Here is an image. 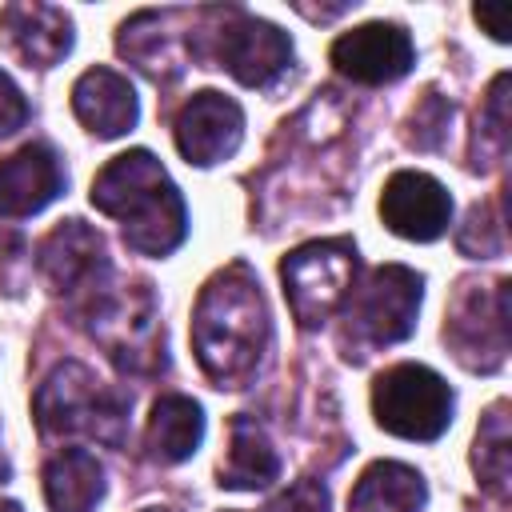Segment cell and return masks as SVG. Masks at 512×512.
Segmentation results:
<instances>
[{
	"mask_svg": "<svg viewBox=\"0 0 512 512\" xmlns=\"http://www.w3.org/2000/svg\"><path fill=\"white\" fill-rule=\"evenodd\" d=\"M0 512H24L16 500H0Z\"/></svg>",
	"mask_w": 512,
	"mask_h": 512,
	"instance_id": "29",
	"label": "cell"
},
{
	"mask_svg": "<svg viewBox=\"0 0 512 512\" xmlns=\"http://www.w3.org/2000/svg\"><path fill=\"white\" fill-rule=\"evenodd\" d=\"M372 416L400 440H436L452 424V388L424 364H396L372 384Z\"/></svg>",
	"mask_w": 512,
	"mask_h": 512,
	"instance_id": "7",
	"label": "cell"
},
{
	"mask_svg": "<svg viewBox=\"0 0 512 512\" xmlns=\"http://www.w3.org/2000/svg\"><path fill=\"white\" fill-rule=\"evenodd\" d=\"M472 468L484 492H492L496 500L508 496V480H512V428H508V404L496 400L476 428V444H472Z\"/></svg>",
	"mask_w": 512,
	"mask_h": 512,
	"instance_id": "22",
	"label": "cell"
},
{
	"mask_svg": "<svg viewBox=\"0 0 512 512\" xmlns=\"http://www.w3.org/2000/svg\"><path fill=\"white\" fill-rule=\"evenodd\" d=\"M88 336L124 368L136 376H148L164 368V328L156 316V300L148 284H104L88 304L76 308Z\"/></svg>",
	"mask_w": 512,
	"mask_h": 512,
	"instance_id": "4",
	"label": "cell"
},
{
	"mask_svg": "<svg viewBox=\"0 0 512 512\" xmlns=\"http://www.w3.org/2000/svg\"><path fill=\"white\" fill-rule=\"evenodd\" d=\"M128 404L116 384H104L88 364L64 360L36 388L32 412L44 436H92L120 448L128 432Z\"/></svg>",
	"mask_w": 512,
	"mask_h": 512,
	"instance_id": "3",
	"label": "cell"
},
{
	"mask_svg": "<svg viewBox=\"0 0 512 512\" xmlns=\"http://www.w3.org/2000/svg\"><path fill=\"white\" fill-rule=\"evenodd\" d=\"M240 140H244V112L224 92L204 88L176 112V148L196 168L228 160L240 148Z\"/></svg>",
	"mask_w": 512,
	"mask_h": 512,
	"instance_id": "13",
	"label": "cell"
},
{
	"mask_svg": "<svg viewBox=\"0 0 512 512\" xmlns=\"http://www.w3.org/2000/svg\"><path fill=\"white\" fill-rule=\"evenodd\" d=\"M284 296L300 328H320L340 312L352 296L356 284V244L336 236V240H312L300 244L284 256L280 264Z\"/></svg>",
	"mask_w": 512,
	"mask_h": 512,
	"instance_id": "5",
	"label": "cell"
},
{
	"mask_svg": "<svg viewBox=\"0 0 512 512\" xmlns=\"http://www.w3.org/2000/svg\"><path fill=\"white\" fill-rule=\"evenodd\" d=\"M64 192V164L48 144H24L0 160V216H32Z\"/></svg>",
	"mask_w": 512,
	"mask_h": 512,
	"instance_id": "16",
	"label": "cell"
},
{
	"mask_svg": "<svg viewBox=\"0 0 512 512\" xmlns=\"http://www.w3.org/2000/svg\"><path fill=\"white\" fill-rule=\"evenodd\" d=\"M72 112H76V120L92 136L116 140V136H124V132L136 128L140 104H136L132 84L120 72H112V68H88L72 84Z\"/></svg>",
	"mask_w": 512,
	"mask_h": 512,
	"instance_id": "17",
	"label": "cell"
},
{
	"mask_svg": "<svg viewBox=\"0 0 512 512\" xmlns=\"http://www.w3.org/2000/svg\"><path fill=\"white\" fill-rule=\"evenodd\" d=\"M508 152V72H500L484 96L480 120H476V140H472V168L484 172Z\"/></svg>",
	"mask_w": 512,
	"mask_h": 512,
	"instance_id": "23",
	"label": "cell"
},
{
	"mask_svg": "<svg viewBox=\"0 0 512 512\" xmlns=\"http://www.w3.org/2000/svg\"><path fill=\"white\" fill-rule=\"evenodd\" d=\"M472 16H476V24H480L496 44H508V40H512V4H476Z\"/></svg>",
	"mask_w": 512,
	"mask_h": 512,
	"instance_id": "28",
	"label": "cell"
},
{
	"mask_svg": "<svg viewBox=\"0 0 512 512\" xmlns=\"http://www.w3.org/2000/svg\"><path fill=\"white\" fill-rule=\"evenodd\" d=\"M92 204L120 220L124 244L140 256H168L188 236V208L148 148L120 152L92 180Z\"/></svg>",
	"mask_w": 512,
	"mask_h": 512,
	"instance_id": "2",
	"label": "cell"
},
{
	"mask_svg": "<svg viewBox=\"0 0 512 512\" xmlns=\"http://www.w3.org/2000/svg\"><path fill=\"white\" fill-rule=\"evenodd\" d=\"M272 320L248 264L220 268L192 308V352L216 388H244L268 352Z\"/></svg>",
	"mask_w": 512,
	"mask_h": 512,
	"instance_id": "1",
	"label": "cell"
},
{
	"mask_svg": "<svg viewBox=\"0 0 512 512\" xmlns=\"http://www.w3.org/2000/svg\"><path fill=\"white\" fill-rule=\"evenodd\" d=\"M36 268L48 284L52 296H68L76 308L88 304L104 284H108V252L104 236L88 228L84 220H64L56 224L36 252Z\"/></svg>",
	"mask_w": 512,
	"mask_h": 512,
	"instance_id": "10",
	"label": "cell"
},
{
	"mask_svg": "<svg viewBox=\"0 0 512 512\" xmlns=\"http://www.w3.org/2000/svg\"><path fill=\"white\" fill-rule=\"evenodd\" d=\"M420 296H424V280L404 268V264H384L368 276V284L360 292H352L348 300V328H344V344L348 356L356 348H388L412 336L416 328V312H420Z\"/></svg>",
	"mask_w": 512,
	"mask_h": 512,
	"instance_id": "6",
	"label": "cell"
},
{
	"mask_svg": "<svg viewBox=\"0 0 512 512\" xmlns=\"http://www.w3.org/2000/svg\"><path fill=\"white\" fill-rule=\"evenodd\" d=\"M380 220L388 224V232L428 244L448 232L452 196L428 172H396V176H388V184L380 192Z\"/></svg>",
	"mask_w": 512,
	"mask_h": 512,
	"instance_id": "14",
	"label": "cell"
},
{
	"mask_svg": "<svg viewBox=\"0 0 512 512\" xmlns=\"http://www.w3.org/2000/svg\"><path fill=\"white\" fill-rule=\"evenodd\" d=\"M200 440H204V412H200L196 400H188V396H160L152 404L144 444H148V456L156 464L188 460L200 448Z\"/></svg>",
	"mask_w": 512,
	"mask_h": 512,
	"instance_id": "21",
	"label": "cell"
},
{
	"mask_svg": "<svg viewBox=\"0 0 512 512\" xmlns=\"http://www.w3.org/2000/svg\"><path fill=\"white\" fill-rule=\"evenodd\" d=\"M24 120H28V100H24V92L12 84V76L0 72V140L12 136L16 128H24Z\"/></svg>",
	"mask_w": 512,
	"mask_h": 512,
	"instance_id": "27",
	"label": "cell"
},
{
	"mask_svg": "<svg viewBox=\"0 0 512 512\" xmlns=\"http://www.w3.org/2000/svg\"><path fill=\"white\" fill-rule=\"evenodd\" d=\"M104 496V468L88 448H64L44 464V500L52 512H92Z\"/></svg>",
	"mask_w": 512,
	"mask_h": 512,
	"instance_id": "20",
	"label": "cell"
},
{
	"mask_svg": "<svg viewBox=\"0 0 512 512\" xmlns=\"http://www.w3.org/2000/svg\"><path fill=\"white\" fill-rule=\"evenodd\" d=\"M264 512H328V488L320 480H296L288 492L264 504Z\"/></svg>",
	"mask_w": 512,
	"mask_h": 512,
	"instance_id": "26",
	"label": "cell"
},
{
	"mask_svg": "<svg viewBox=\"0 0 512 512\" xmlns=\"http://www.w3.org/2000/svg\"><path fill=\"white\" fill-rule=\"evenodd\" d=\"M328 56H332L336 72L356 84H392L416 64L412 36L388 20H372V24H360L344 36H336Z\"/></svg>",
	"mask_w": 512,
	"mask_h": 512,
	"instance_id": "12",
	"label": "cell"
},
{
	"mask_svg": "<svg viewBox=\"0 0 512 512\" xmlns=\"http://www.w3.org/2000/svg\"><path fill=\"white\" fill-rule=\"evenodd\" d=\"M456 244H460V252H468V256H496L500 248H504V236H500V224H496V216H492V208L484 204H476L472 212H468V220L460 224V232H456Z\"/></svg>",
	"mask_w": 512,
	"mask_h": 512,
	"instance_id": "25",
	"label": "cell"
},
{
	"mask_svg": "<svg viewBox=\"0 0 512 512\" xmlns=\"http://www.w3.org/2000/svg\"><path fill=\"white\" fill-rule=\"evenodd\" d=\"M192 28H196V12H184V8L136 12L132 20L120 24L116 48L144 76L172 80L184 68V60L192 56Z\"/></svg>",
	"mask_w": 512,
	"mask_h": 512,
	"instance_id": "11",
	"label": "cell"
},
{
	"mask_svg": "<svg viewBox=\"0 0 512 512\" xmlns=\"http://www.w3.org/2000/svg\"><path fill=\"white\" fill-rule=\"evenodd\" d=\"M144 512H176V508H144Z\"/></svg>",
	"mask_w": 512,
	"mask_h": 512,
	"instance_id": "30",
	"label": "cell"
},
{
	"mask_svg": "<svg viewBox=\"0 0 512 512\" xmlns=\"http://www.w3.org/2000/svg\"><path fill=\"white\" fill-rule=\"evenodd\" d=\"M508 288V280L488 288L464 280L448 308L444 340L468 372H496L508 356Z\"/></svg>",
	"mask_w": 512,
	"mask_h": 512,
	"instance_id": "9",
	"label": "cell"
},
{
	"mask_svg": "<svg viewBox=\"0 0 512 512\" xmlns=\"http://www.w3.org/2000/svg\"><path fill=\"white\" fill-rule=\"evenodd\" d=\"M428 500L424 476L400 460H376L360 472L348 512H420Z\"/></svg>",
	"mask_w": 512,
	"mask_h": 512,
	"instance_id": "19",
	"label": "cell"
},
{
	"mask_svg": "<svg viewBox=\"0 0 512 512\" xmlns=\"http://www.w3.org/2000/svg\"><path fill=\"white\" fill-rule=\"evenodd\" d=\"M0 32L28 68H52L72 52V16L56 4H8L0 8Z\"/></svg>",
	"mask_w": 512,
	"mask_h": 512,
	"instance_id": "15",
	"label": "cell"
},
{
	"mask_svg": "<svg viewBox=\"0 0 512 512\" xmlns=\"http://www.w3.org/2000/svg\"><path fill=\"white\" fill-rule=\"evenodd\" d=\"M280 476V456L268 440V432L252 416H232L228 424V456L220 464V488L232 492H256L268 488Z\"/></svg>",
	"mask_w": 512,
	"mask_h": 512,
	"instance_id": "18",
	"label": "cell"
},
{
	"mask_svg": "<svg viewBox=\"0 0 512 512\" xmlns=\"http://www.w3.org/2000/svg\"><path fill=\"white\" fill-rule=\"evenodd\" d=\"M196 40H212L208 56L228 68L244 88H272L292 64V40L276 24L236 8H216V28L196 32Z\"/></svg>",
	"mask_w": 512,
	"mask_h": 512,
	"instance_id": "8",
	"label": "cell"
},
{
	"mask_svg": "<svg viewBox=\"0 0 512 512\" xmlns=\"http://www.w3.org/2000/svg\"><path fill=\"white\" fill-rule=\"evenodd\" d=\"M448 120H452V104H448L444 96L428 92V96L416 104L412 120H408V144H416V148H440Z\"/></svg>",
	"mask_w": 512,
	"mask_h": 512,
	"instance_id": "24",
	"label": "cell"
}]
</instances>
